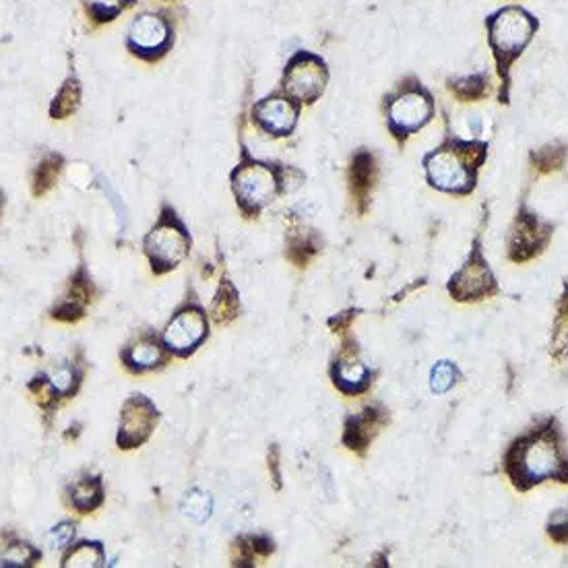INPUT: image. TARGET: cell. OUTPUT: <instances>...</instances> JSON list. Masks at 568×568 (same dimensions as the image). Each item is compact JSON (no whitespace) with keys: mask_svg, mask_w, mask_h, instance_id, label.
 Wrapping results in <instances>:
<instances>
[{"mask_svg":"<svg viewBox=\"0 0 568 568\" xmlns=\"http://www.w3.org/2000/svg\"><path fill=\"white\" fill-rule=\"evenodd\" d=\"M106 562V554H104V546L100 542H81L75 548H71L65 558H62V566L69 568H96V566H104Z\"/></svg>","mask_w":568,"mask_h":568,"instance_id":"7402d4cb","label":"cell"},{"mask_svg":"<svg viewBox=\"0 0 568 568\" xmlns=\"http://www.w3.org/2000/svg\"><path fill=\"white\" fill-rule=\"evenodd\" d=\"M552 236V228L540 222L531 211L525 207L519 209L515 226L511 230V240H509V257L515 263H523L533 259L535 255H540L544 246L548 244Z\"/></svg>","mask_w":568,"mask_h":568,"instance_id":"8fae6325","label":"cell"},{"mask_svg":"<svg viewBox=\"0 0 568 568\" xmlns=\"http://www.w3.org/2000/svg\"><path fill=\"white\" fill-rule=\"evenodd\" d=\"M548 533L550 538L558 544H566L568 542V509L566 511H558L548 525Z\"/></svg>","mask_w":568,"mask_h":568,"instance_id":"d6a6232c","label":"cell"},{"mask_svg":"<svg viewBox=\"0 0 568 568\" xmlns=\"http://www.w3.org/2000/svg\"><path fill=\"white\" fill-rule=\"evenodd\" d=\"M566 157H568L566 145L552 143V145H546L535 151L531 155V164L540 174H552V172H558L566 164Z\"/></svg>","mask_w":568,"mask_h":568,"instance_id":"cb8c5ba5","label":"cell"},{"mask_svg":"<svg viewBox=\"0 0 568 568\" xmlns=\"http://www.w3.org/2000/svg\"><path fill=\"white\" fill-rule=\"evenodd\" d=\"M172 42L170 25L160 15H141L129 29V48L133 54L155 60L166 54Z\"/></svg>","mask_w":568,"mask_h":568,"instance_id":"7c38bea8","label":"cell"},{"mask_svg":"<svg viewBox=\"0 0 568 568\" xmlns=\"http://www.w3.org/2000/svg\"><path fill=\"white\" fill-rule=\"evenodd\" d=\"M240 312V300H238V292L232 286V283L226 279L222 286L217 290V296L211 304V317L217 325H226L230 321H234Z\"/></svg>","mask_w":568,"mask_h":568,"instance_id":"44dd1931","label":"cell"},{"mask_svg":"<svg viewBox=\"0 0 568 568\" xmlns=\"http://www.w3.org/2000/svg\"><path fill=\"white\" fill-rule=\"evenodd\" d=\"M207 335H209V323L205 310L197 304H191L180 308L174 314L172 321L162 333V343L170 354L186 358L197 350V347L207 339Z\"/></svg>","mask_w":568,"mask_h":568,"instance_id":"ba28073f","label":"cell"},{"mask_svg":"<svg viewBox=\"0 0 568 568\" xmlns=\"http://www.w3.org/2000/svg\"><path fill=\"white\" fill-rule=\"evenodd\" d=\"M42 558V552L36 550L31 544L25 542H17L11 544L5 554H3V566H29V564H36Z\"/></svg>","mask_w":568,"mask_h":568,"instance_id":"f546056e","label":"cell"},{"mask_svg":"<svg viewBox=\"0 0 568 568\" xmlns=\"http://www.w3.org/2000/svg\"><path fill=\"white\" fill-rule=\"evenodd\" d=\"M329 81V71L325 62L308 52L296 54L286 69L283 77V87L288 96L300 104H312L323 96V91Z\"/></svg>","mask_w":568,"mask_h":568,"instance_id":"52a82bcc","label":"cell"},{"mask_svg":"<svg viewBox=\"0 0 568 568\" xmlns=\"http://www.w3.org/2000/svg\"><path fill=\"white\" fill-rule=\"evenodd\" d=\"M540 29V19L525 7L507 5L486 17L488 46L492 50L496 73L500 79V104L511 102V73L515 62L523 56Z\"/></svg>","mask_w":568,"mask_h":568,"instance_id":"6da1fadb","label":"cell"},{"mask_svg":"<svg viewBox=\"0 0 568 568\" xmlns=\"http://www.w3.org/2000/svg\"><path fill=\"white\" fill-rule=\"evenodd\" d=\"M236 548L240 550L236 564H242L252 562L257 556H269L273 552V542L265 538V535H250V538H242Z\"/></svg>","mask_w":568,"mask_h":568,"instance_id":"83f0119b","label":"cell"},{"mask_svg":"<svg viewBox=\"0 0 568 568\" xmlns=\"http://www.w3.org/2000/svg\"><path fill=\"white\" fill-rule=\"evenodd\" d=\"M124 9L122 0H89V13L98 21H110Z\"/></svg>","mask_w":568,"mask_h":568,"instance_id":"1f68e13d","label":"cell"},{"mask_svg":"<svg viewBox=\"0 0 568 568\" xmlns=\"http://www.w3.org/2000/svg\"><path fill=\"white\" fill-rule=\"evenodd\" d=\"M71 504L73 509L81 515H87L91 511H96L100 504L104 502V484L100 476H93V478H83L77 480L71 488Z\"/></svg>","mask_w":568,"mask_h":568,"instance_id":"d6986e66","label":"cell"},{"mask_svg":"<svg viewBox=\"0 0 568 568\" xmlns=\"http://www.w3.org/2000/svg\"><path fill=\"white\" fill-rule=\"evenodd\" d=\"M331 376H333V383L335 387L345 393V395H358V393H364L368 387H370V370L360 362L356 360L354 356L350 354H345L341 356L333 368H331Z\"/></svg>","mask_w":568,"mask_h":568,"instance_id":"2e32d148","label":"cell"},{"mask_svg":"<svg viewBox=\"0 0 568 568\" xmlns=\"http://www.w3.org/2000/svg\"><path fill=\"white\" fill-rule=\"evenodd\" d=\"M122 362L133 372H147L166 362L164 347L153 337H143L122 350Z\"/></svg>","mask_w":568,"mask_h":568,"instance_id":"e0dca14e","label":"cell"},{"mask_svg":"<svg viewBox=\"0 0 568 568\" xmlns=\"http://www.w3.org/2000/svg\"><path fill=\"white\" fill-rule=\"evenodd\" d=\"M79 106V85L75 79H69L67 85L58 91V96L50 108L52 118H67Z\"/></svg>","mask_w":568,"mask_h":568,"instance_id":"484cf974","label":"cell"},{"mask_svg":"<svg viewBox=\"0 0 568 568\" xmlns=\"http://www.w3.org/2000/svg\"><path fill=\"white\" fill-rule=\"evenodd\" d=\"M507 473L519 490L550 478L568 482V459L558 447V434L548 428L521 438L507 455Z\"/></svg>","mask_w":568,"mask_h":568,"instance_id":"3957f363","label":"cell"},{"mask_svg":"<svg viewBox=\"0 0 568 568\" xmlns=\"http://www.w3.org/2000/svg\"><path fill=\"white\" fill-rule=\"evenodd\" d=\"M449 89L461 102H480L490 93V75L486 71H478L449 79Z\"/></svg>","mask_w":568,"mask_h":568,"instance_id":"ffe728a7","label":"cell"},{"mask_svg":"<svg viewBox=\"0 0 568 568\" xmlns=\"http://www.w3.org/2000/svg\"><path fill=\"white\" fill-rule=\"evenodd\" d=\"M79 372L71 366H60L56 370H52L48 374V387L52 391V395H60L67 397L71 393H75L77 385H79Z\"/></svg>","mask_w":568,"mask_h":568,"instance_id":"d4e9b609","label":"cell"},{"mask_svg":"<svg viewBox=\"0 0 568 568\" xmlns=\"http://www.w3.org/2000/svg\"><path fill=\"white\" fill-rule=\"evenodd\" d=\"M374 180H376V164H374L372 153L358 151L354 155L352 168H350V188H352V195L356 197L360 211L366 209Z\"/></svg>","mask_w":568,"mask_h":568,"instance_id":"ac0fdd59","label":"cell"},{"mask_svg":"<svg viewBox=\"0 0 568 568\" xmlns=\"http://www.w3.org/2000/svg\"><path fill=\"white\" fill-rule=\"evenodd\" d=\"M252 116L261 129L273 137H286L294 131L298 122V108L286 98H265L255 108Z\"/></svg>","mask_w":568,"mask_h":568,"instance_id":"4fadbf2b","label":"cell"},{"mask_svg":"<svg viewBox=\"0 0 568 568\" xmlns=\"http://www.w3.org/2000/svg\"><path fill=\"white\" fill-rule=\"evenodd\" d=\"M180 511L184 513V517H188L195 523H205V521H209V517L213 513V498L209 496V492H205L201 488H193V490H188L184 494Z\"/></svg>","mask_w":568,"mask_h":568,"instance_id":"603a6c76","label":"cell"},{"mask_svg":"<svg viewBox=\"0 0 568 568\" xmlns=\"http://www.w3.org/2000/svg\"><path fill=\"white\" fill-rule=\"evenodd\" d=\"M91 294H93V286L91 279L85 275V271L81 269L69 283V292L62 296V300L58 302V306L54 308L52 317L58 321H77L83 317L85 308L91 302Z\"/></svg>","mask_w":568,"mask_h":568,"instance_id":"9a60e30c","label":"cell"},{"mask_svg":"<svg viewBox=\"0 0 568 568\" xmlns=\"http://www.w3.org/2000/svg\"><path fill=\"white\" fill-rule=\"evenodd\" d=\"M488 157V145L480 141L449 139L424 157L430 186L451 195H469L476 188L478 172Z\"/></svg>","mask_w":568,"mask_h":568,"instance_id":"7a4b0ae2","label":"cell"},{"mask_svg":"<svg viewBox=\"0 0 568 568\" xmlns=\"http://www.w3.org/2000/svg\"><path fill=\"white\" fill-rule=\"evenodd\" d=\"M449 292L459 302L482 300L496 292V281L488 269V263L482 257L478 242L471 252L469 261L451 277Z\"/></svg>","mask_w":568,"mask_h":568,"instance_id":"30bf717a","label":"cell"},{"mask_svg":"<svg viewBox=\"0 0 568 568\" xmlns=\"http://www.w3.org/2000/svg\"><path fill=\"white\" fill-rule=\"evenodd\" d=\"M160 420V412L151 399L145 395H133L126 399L120 412V426L116 443L120 449H137L155 430V424Z\"/></svg>","mask_w":568,"mask_h":568,"instance_id":"9c48e42d","label":"cell"},{"mask_svg":"<svg viewBox=\"0 0 568 568\" xmlns=\"http://www.w3.org/2000/svg\"><path fill=\"white\" fill-rule=\"evenodd\" d=\"M269 467H273V478H275V484H277V488H281V476H279V465H277V449H275V447L271 449V455H269Z\"/></svg>","mask_w":568,"mask_h":568,"instance_id":"836d02e7","label":"cell"},{"mask_svg":"<svg viewBox=\"0 0 568 568\" xmlns=\"http://www.w3.org/2000/svg\"><path fill=\"white\" fill-rule=\"evenodd\" d=\"M389 131L397 141L418 133L434 116L432 93L418 81H405L387 98Z\"/></svg>","mask_w":568,"mask_h":568,"instance_id":"5b68a950","label":"cell"},{"mask_svg":"<svg viewBox=\"0 0 568 568\" xmlns=\"http://www.w3.org/2000/svg\"><path fill=\"white\" fill-rule=\"evenodd\" d=\"M75 531H77L75 523L62 521V523H58L56 527L50 529V533L46 535V540H48L50 548H56V550L67 548L73 542V538H75Z\"/></svg>","mask_w":568,"mask_h":568,"instance_id":"4dcf8cb0","label":"cell"},{"mask_svg":"<svg viewBox=\"0 0 568 568\" xmlns=\"http://www.w3.org/2000/svg\"><path fill=\"white\" fill-rule=\"evenodd\" d=\"M387 422V412L376 407H368L360 416L347 418L345 422V432H343V445L352 451L364 453L366 447L370 445V440L378 432L383 424Z\"/></svg>","mask_w":568,"mask_h":568,"instance_id":"5bb4252c","label":"cell"},{"mask_svg":"<svg viewBox=\"0 0 568 568\" xmlns=\"http://www.w3.org/2000/svg\"><path fill=\"white\" fill-rule=\"evenodd\" d=\"M60 164H62L60 155H48L46 160L38 166L36 176H34V195H44L50 191L60 174V168H62Z\"/></svg>","mask_w":568,"mask_h":568,"instance_id":"4316f807","label":"cell"},{"mask_svg":"<svg viewBox=\"0 0 568 568\" xmlns=\"http://www.w3.org/2000/svg\"><path fill=\"white\" fill-rule=\"evenodd\" d=\"M286 168H273L263 162L248 160L232 172V188L240 209L246 215H257L263 207H267L281 191H290L286 184Z\"/></svg>","mask_w":568,"mask_h":568,"instance_id":"277c9868","label":"cell"},{"mask_svg":"<svg viewBox=\"0 0 568 568\" xmlns=\"http://www.w3.org/2000/svg\"><path fill=\"white\" fill-rule=\"evenodd\" d=\"M145 255L153 273L162 275L176 269L191 250V236L172 209H164L160 222L143 240Z\"/></svg>","mask_w":568,"mask_h":568,"instance_id":"8992f818","label":"cell"},{"mask_svg":"<svg viewBox=\"0 0 568 568\" xmlns=\"http://www.w3.org/2000/svg\"><path fill=\"white\" fill-rule=\"evenodd\" d=\"M459 378V370L451 362H438L430 372V389L434 393H447L455 387Z\"/></svg>","mask_w":568,"mask_h":568,"instance_id":"f1b7e54d","label":"cell"}]
</instances>
